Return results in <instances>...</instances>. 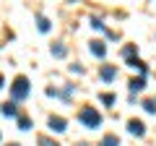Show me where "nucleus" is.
Listing matches in <instances>:
<instances>
[{
  "label": "nucleus",
  "instance_id": "nucleus-1",
  "mask_svg": "<svg viewBox=\"0 0 156 146\" xmlns=\"http://www.w3.org/2000/svg\"><path fill=\"white\" fill-rule=\"evenodd\" d=\"M78 120H81L86 128H99V125H101V115L96 112L94 107H83V110L78 112Z\"/></svg>",
  "mask_w": 156,
  "mask_h": 146
},
{
  "label": "nucleus",
  "instance_id": "nucleus-2",
  "mask_svg": "<svg viewBox=\"0 0 156 146\" xmlns=\"http://www.w3.org/2000/svg\"><path fill=\"white\" fill-rule=\"evenodd\" d=\"M11 97L16 102H21V99H26L29 97V81L23 78V76H18L16 81H13V86H11Z\"/></svg>",
  "mask_w": 156,
  "mask_h": 146
},
{
  "label": "nucleus",
  "instance_id": "nucleus-3",
  "mask_svg": "<svg viewBox=\"0 0 156 146\" xmlns=\"http://www.w3.org/2000/svg\"><path fill=\"white\" fill-rule=\"evenodd\" d=\"M50 128L55 130V133H62V130L68 128V120H62V118H57V115H52V118H50Z\"/></svg>",
  "mask_w": 156,
  "mask_h": 146
},
{
  "label": "nucleus",
  "instance_id": "nucleus-4",
  "mask_svg": "<svg viewBox=\"0 0 156 146\" xmlns=\"http://www.w3.org/2000/svg\"><path fill=\"white\" fill-rule=\"evenodd\" d=\"M117 78V71L112 65H104L101 68V81H107V84H109V81H115Z\"/></svg>",
  "mask_w": 156,
  "mask_h": 146
},
{
  "label": "nucleus",
  "instance_id": "nucleus-5",
  "mask_svg": "<svg viewBox=\"0 0 156 146\" xmlns=\"http://www.w3.org/2000/svg\"><path fill=\"white\" fill-rule=\"evenodd\" d=\"M128 128H130V133H133V136H143V133H146V128H143V123H140V120H130Z\"/></svg>",
  "mask_w": 156,
  "mask_h": 146
},
{
  "label": "nucleus",
  "instance_id": "nucleus-6",
  "mask_svg": "<svg viewBox=\"0 0 156 146\" xmlns=\"http://www.w3.org/2000/svg\"><path fill=\"white\" fill-rule=\"evenodd\" d=\"M91 52H94L96 57H104V55H107V47H104V42H91Z\"/></svg>",
  "mask_w": 156,
  "mask_h": 146
},
{
  "label": "nucleus",
  "instance_id": "nucleus-7",
  "mask_svg": "<svg viewBox=\"0 0 156 146\" xmlns=\"http://www.w3.org/2000/svg\"><path fill=\"white\" fill-rule=\"evenodd\" d=\"M3 115H5V118H16V115H18L16 104H13V102H8V104H3Z\"/></svg>",
  "mask_w": 156,
  "mask_h": 146
},
{
  "label": "nucleus",
  "instance_id": "nucleus-8",
  "mask_svg": "<svg viewBox=\"0 0 156 146\" xmlns=\"http://www.w3.org/2000/svg\"><path fill=\"white\" fill-rule=\"evenodd\" d=\"M140 89H146L143 76H140V78H133V81H130V91H140Z\"/></svg>",
  "mask_w": 156,
  "mask_h": 146
},
{
  "label": "nucleus",
  "instance_id": "nucleus-9",
  "mask_svg": "<svg viewBox=\"0 0 156 146\" xmlns=\"http://www.w3.org/2000/svg\"><path fill=\"white\" fill-rule=\"evenodd\" d=\"M101 146H120V138H117V136H104Z\"/></svg>",
  "mask_w": 156,
  "mask_h": 146
},
{
  "label": "nucleus",
  "instance_id": "nucleus-10",
  "mask_svg": "<svg viewBox=\"0 0 156 146\" xmlns=\"http://www.w3.org/2000/svg\"><path fill=\"white\" fill-rule=\"evenodd\" d=\"M143 107H146V112L154 115V112H156V99H146V102H143Z\"/></svg>",
  "mask_w": 156,
  "mask_h": 146
},
{
  "label": "nucleus",
  "instance_id": "nucleus-11",
  "mask_svg": "<svg viewBox=\"0 0 156 146\" xmlns=\"http://www.w3.org/2000/svg\"><path fill=\"white\" fill-rule=\"evenodd\" d=\"M52 55H55V57H65V47H62V45H55V47H52Z\"/></svg>",
  "mask_w": 156,
  "mask_h": 146
},
{
  "label": "nucleus",
  "instance_id": "nucleus-12",
  "mask_svg": "<svg viewBox=\"0 0 156 146\" xmlns=\"http://www.w3.org/2000/svg\"><path fill=\"white\" fill-rule=\"evenodd\" d=\"M18 128H21V130H29V128H31V120H29V118H18Z\"/></svg>",
  "mask_w": 156,
  "mask_h": 146
},
{
  "label": "nucleus",
  "instance_id": "nucleus-13",
  "mask_svg": "<svg viewBox=\"0 0 156 146\" xmlns=\"http://www.w3.org/2000/svg\"><path fill=\"white\" fill-rule=\"evenodd\" d=\"M39 29H42V31H47V29H50V21H47L44 16H39Z\"/></svg>",
  "mask_w": 156,
  "mask_h": 146
},
{
  "label": "nucleus",
  "instance_id": "nucleus-14",
  "mask_svg": "<svg viewBox=\"0 0 156 146\" xmlns=\"http://www.w3.org/2000/svg\"><path fill=\"white\" fill-rule=\"evenodd\" d=\"M101 102L104 104H115V94H101Z\"/></svg>",
  "mask_w": 156,
  "mask_h": 146
},
{
  "label": "nucleus",
  "instance_id": "nucleus-15",
  "mask_svg": "<svg viewBox=\"0 0 156 146\" xmlns=\"http://www.w3.org/2000/svg\"><path fill=\"white\" fill-rule=\"evenodd\" d=\"M39 146H57V144H55V141H50L47 136H42V138H39Z\"/></svg>",
  "mask_w": 156,
  "mask_h": 146
},
{
  "label": "nucleus",
  "instance_id": "nucleus-16",
  "mask_svg": "<svg viewBox=\"0 0 156 146\" xmlns=\"http://www.w3.org/2000/svg\"><path fill=\"white\" fill-rule=\"evenodd\" d=\"M0 89H3V76H0Z\"/></svg>",
  "mask_w": 156,
  "mask_h": 146
},
{
  "label": "nucleus",
  "instance_id": "nucleus-17",
  "mask_svg": "<svg viewBox=\"0 0 156 146\" xmlns=\"http://www.w3.org/2000/svg\"><path fill=\"white\" fill-rule=\"evenodd\" d=\"M11 146H21V144H11Z\"/></svg>",
  "mask_w": 156,
  "mask_h": 146
},
{
  "label": "nucleus",
  "instance_id": "nucleus-18",
  "mask_svg": "<svg viewBox=\"0 0 156 146\" xmlns=\"http://www.w3.org/2000/svg\"><path fill=\"white\" fill-rule=\"evenodd\" d=\"M81 146H83V144H81Z\"/></svg>",
  "mask_w": 156,
  "mask_h": 146
}]
</instances>
